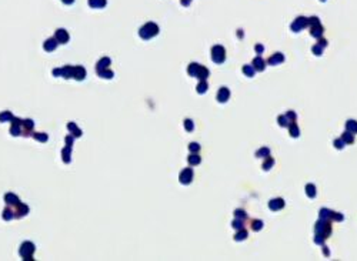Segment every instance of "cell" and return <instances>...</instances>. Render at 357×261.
Returning a JSON list of instances; mask_svg holds the SVG:
<instances>
[{"label":"cell","instance_id":"277c9868","mask_svg":"<svg viewBox=\"0 0 357 261\" xmlns=\"http://www.w3.org/2000/svg\"><path fill=\"white\" fill-rule=\"evenodd\" d=\"M191 178H193V171H191V168H186V170H183L182 174H180V183H183V184H189V183L191 181Z\"/></svg>","mask_w":357,"mask_h":261},{"label":"cell","instance_id":"f546056e","mask_svg":"<svg viewBox=\"0 0 357 261\" xmlns=\"http://www.w3.org/2000/svg\"><path fill=\"white\" fill-rule=\"evenodd\" d=\"M306 188H307V195H309V197H314V195H316L314 186H312V184H309V186L306 187Z\"/></svg>","mask_w":357,"mask_h":261},{"label":"cell","instance_id":"8992f818","mask_svg":"<svg viewBox=\"0 0 357 261\" xmlns=\"http://www.w3.org/2000/svg\"><path fill=\"white\" fill-rule=\"evenodd\" d=\"M56 40H57L59 43H67L69 42V34H67L66 30L59 29L57 32H56Z\"/></svg>","mask_w":357,"mask_h":261},{"label":"cell","instance_id":"30bf717a","mask_svg":"<svg viewBox=\"0 0 357 261\" xmlns=\"http://www.w3.org/2000/svg\"><path fill=\"white\" fill-rule=\"evenodd\" d=\"M29 213V207L26 204H17V214L16 217H23Z\"/></svg>","mask_w":357,"mask_h":261},{"label":"cell","instance_id":"5b68a950","mask_svg":"<svg viewBox=\"0 0 357 261\" xmlns=\"http://www.w3.org/2000/svg\"><path fill=\"white\" fill-rule=\"evenodd\" d=\"M73 77H75L76 80H84V77H86V70H84L82 66L73 67Z\"/></svg>","mask_w":357,"mask_h":261},{"label":"cell","instance_id":"83f0119b","mask_svg":"<svg viewBox=\"0 0 357 261\" xmlns=\"http://www.w3.org/2000/svg\"><path fill=\"white\" fill-rule=\"evenodd\" d=\"M3 218L4 220H10V218H13V211L10 210V208H6L3 211Z\"/></svg>","mask_w":357,"mask_h":261},{"label":"cell","instance_id":"f1b7e54d","mask_svg":"<svg viewBox=\"0 0 357 261\" xmlns=\"http://www.w3.org/2000/svg\"><path fill=\"white\" fill-rule=\"evenodd\" d=\"M347 129L351 130V131H354V133H357V123L356 121H353V120H350L349 123H347Z\"/></svg>","mask_w":357,"mask_h":261},{"label":"cell","instance_id":"7a4b0ae2","mask_svg":"<svg viewBox=\"0 0 357 261\" xmlns=\"http://www.w3.org/2000/svg\"><path fill=\"white\" fill-rule=\"evenodd\" d=\"M157 32H159L157 26L153 25V23H149V25H146L144 27L140 30V36L143 39H150V37H153V36H156Z\"/></svg>","mask_w":357,"mask_h":261},{"label":"cell","instance_id":"f35d334b","mask_svg":"<svg viewBox=\"0 0 357 261\" xmlns=\"http://www.w3.org/2000/svg\"><path fill=\"white\" fill-rule=\"evenodd\" d=\"M271 164H273V160H269L267 163H264V164H263V168H264V170H269Z\"/></svg>","mask_w":357,"mask_h":261},{"label":"cell","instance_id":"ffe728a7","mask_svg":"<svg viewBox=\"0 0 357 261\" xmlns=\"http://www.w3.org/2000/svg\"><path fill=\"white\" fill-rule=\"evenodd\" d=\"M99 74H100V77H104V79H112L113 77V71H110V70H102V71H99Z\"/></svg>","mask_w":357,"mask_h":261},{"label":"cell","instance_id":"d6a6232c","mask_svg":"<svg viewBox=\"0 0 357 261\" xmlns=\"http://www.w3.org/2000/svg\"><path fill=\"white\" fill-rule=\"evenodd\" d=\"M246 237H247V233H246L244 230H243V231H240V233H239V234L236 236V240H241V238L244 240Z\"/></svg>","mask_w":357,"mask_h":261},{"label":"cell","instance_id":"4dcf8cb0","mask_svg":"<svg viewBox=\"0 0 357 261\" xmlns=\"http://www.w3.org/2000/svg\"><path fill=\"white\" fill-rule=\"evenodd\" d=\"M267 154H269V150H267V149H262L260 151H257V156H259V157H267Z\"/></svg>","mask_w":357,"mask_h":261},{"label":"cell","instance_id":"44dd1931","mask_svg":"<svg viewBox=\"0 0 357 261\" xmlns=\"http://www.w3.org/2000/svg\"><path fill=\"white\" fill-rule=\"evenodd\" d=\"M21 126H19V124H13L12 126V129H10V133H12L13 136H19L21 133V129H20Z\"/></svg>","mask_w":357,"mask_h":261},{"label":"cell","instance_id":"ab89813d","mask_svg":"<svg viewBox=\"0 0 357 261\" xmlns=\"http://www.w3.org/2000/svg\"><path fill=\"white\" fill-rule=\"evenodd\" d=\"M66 143H67V147H71V143H73V137H71V136H67L66 137Z\"/></svg>","mask_w":357,"mask_h":261},{"label":"cell","instance_id":"836d02e7","mask_svg":"<svg viewBox=\"0 0 357 261\" xmlns=\"http://www.w3.org/2000/svg\"><path fill=\"white\" fill-rule=\"evenodd\" d=\"M189 149H190V151H199V150H200V146L197 144V143H191Z\"/></svg>","mask_w":357,"mask_h":261},{"label":"cell","instance_id":"484cf974","mask_svg":"<svg viewBox=\"0 0 357 261\" xmlns=\"http://www.w3.org/2000/svg\"><path fill=\"white\" fill-rule=\"evenodd\" d=\"M206 90H207V83H206L204 80H202V83L197 86V91H199L200 94H202V93H204Z\"/></svg>","mask_w":357,"mask_h":261},{"label":"cell","instance_id":"cb8c5ba5","mask_svg":"<svg viewBox=\"0 0 357 261\" xmlns=\"http://www.w3.org/2000/svg\"><path fill=\"white\" fill-rule=\"evenodd\" d=\"M189 163H190V164H193V166H194V164H199V163H200V157L197 156V154H191L190 157H189Z\"/></svg>","mask_w":357,"mask_h":261},{"label":"cell","instance_id":"8fae6325","mask_svg":"<svg viewBox=\"0 0 357 261\" xmlns=\"http://www.w3.org/2000/svg\"><path fill=\"white\" fill-rule=\"evenodd\" d=\"M283 206H284V203H283L282 199L271 200V201H270V208H271V210H280V208H283Z\"/></svg>","mask_w":357,"mask_h":261},{"label":"cell","instance_id":"603a6c76","mask_svg":"<svg viewBox=\"0 0 357 261\" xmlns=\"http://www.w3.org/2000/svg\"><path fill=\"white\" fill-rule=\"evenodd\" d=\"M33 137L36 138V140H39V141H46L47 140V134H44V133H34Z\"/></svg>","mask_w":357,"mask_h":261},{"label":"cell","instance_id":"d6986e66","mask_svg":"<svg viewBox=\"0 0 357 261\" xmlns=\"http://www.w3.org/2000/svg\"><path fill=\"white\" fill-rule=\"evenodd\" d=\"M7 120H13V116L10 112H4L0 114V121H7Z\"/></svg>","mask_w":357,"mask_h":261},{"label":"cell","instance_id":"60d3db41","mask_svg":"<svg viewBox=\"0 0 357 261\" xmlns=\"http://www.w3.org/2000/svg\"><path fill=\"white\" fill-rule=\"evenodd\" d=\"M53 74L54 76H60V74H62V69H57V70L54 69V70H53Z\"/></svg>","mask_w":357,"mask_h":261},{"label":"cell","instance_id":"7c38bea8","mask_svg":"<svg viewBox=\"0 0 357 261\" xmlns=\"http://www.w3.org/2000/svg\"><path fill=\"white\" fill-rule=\"evenodd\" d=\"M62 76L64 79H70L73 77V67L71 66H64L62 69Z\"/></svg>","mask_w":357,"mask_h":261},{"label":"cell","instance_id":"7bdbcfd3","mask_svg":"<svg viewBox=\"0 0 357 261\" xmlns=\"http://www.w3.org/2000/svg\"><path fill=\"white\" fill-rule=\"evenodd\" d=\"M334 144H336V147H339V149H341V147H343V143H341V140H337Z\"/></svg>","mask_w":357,"mask_h":261},{"label":"cell","instance_id":"4316f807","mask_svg":"<svg viewBox=\"0 0 357 261\" xmlns=\"http://www.w3.org/2000/svg\"><path fill=\"white\" fill-rule=\"evenodd\" d=\"M21 126H25L26 129L27 130H32L33 129V126H34V123H33V120H30V119H27V120H23V123H21Z\"/></svg>","mask_w":357,"mask_h":261},{"label":"cell","instance_id":"ac0fdd59","mask_svg":"<svg viewBox=\"0 0 357 261\" xmlns=\"http://www.w3.org/2000/svg\"><path fill=\"white\" fill-rule=\"evenodd\" d=\"M197 70H199V64H197V63H191L190 67H189V74H190V76H194V77H196V73H197Z\"/></svg>","mask_w":357,"mask_h":261},{"label":"cell","instance_id":"1f68e13d","mask_svg":"<svg viewBox=\"0 0 357 261\" xmlns=\"http://www.w3.org/2000/svg\"><path fill=\"white\" fill-rule=\"evenodd\" d=\"M184 127H186L189 131H191V130H193V121H191V120H186V121H184Z\"/></svg>","mask_w":357,"mask_h":261},{"label":"cell","instance_id":"52a82bcc","mask_svg":"<svg viewBox=\"0 0 357 261\" xmlns=\"http://www.w3.org/2000/svg\"><path fill=\"white\" fill-rule=\"evenodd\" d=\"M109 64H110V59H107V57L102 59V60L97 63V66H96V70H97V73H99V71H102V70H104V69H107Z\"/></svg>","mask_w":357,"mask_h":261},{"label":"cell","instance_id":"e0dca14e","mask_svg":"<svg viewBox=\"0 0 357 261\" xmlns=\"http://www.w3.org/2000/svg\"><path fill=\"white\" fill-rule=\"evenodd\" d=\"M89 4L91 7H103L106 4V0H89Z\"/></svg>","mask_w":357,"mask_h":261},{"label":"cell","instance_id":"2e32d148","mask_svg":"<svg viewBox=\"0 0 357 261\" xmlns=\"http://www.w3.org/2000/svg\"><path fill=\"white\" fill-rule=\"evenodd\" d=\"M70 149L71 147H66V149H63V151H62L63 161L64 163H70Z\"/></svg>","mask_w":357,"mask_h":261},{"label":"cell","instance_id":"e575fe53","mask_svg":"<svg viewBox=\"0 0 357 261\" xmlns=\"http://www.w3.org/2000/svg\"><path fill=\"white\" fill-rule=\"evenodd\" d=\"M251 227H253V230H260V228L263 227V223L262 221H254Z\"/></svg>","mask_w":357,"mask_h":261},{"label":"cell","instance_id":"d590c367","mask_svg":"<svg viewBox=\"0 0 357 261\" xmlns=\"http://www.w3.org/2000/svg\"><path fill=\"white\" fill-rule=\"evenodd\" d=\"M343 140H344L346 143H351V141H353V137L350 136L349 133H346L344 136H343Z\"/></svg>","mask_w":357,"mask_h":261},{"label":"cell","instance_id":"ee69618b","mask_svg":"<svg viewBox=\"0 0 357 261\" xmlns=\"http://www.w3.org/2000/svg\"><path fill=\"white\" fill-rule=\"evenodd\" d=\"M63 2H64V3H71L73 0H63Z\"/></svg>","mask_w":357,"mask_h":261},{"label":"cell","instance_id":"9c48e42d","mask_svg":"<svg viewBox=\"0 0 357 261\" xmlns=\"http://www.w3.org/2000/svg\"><path fill=\"white\" fill-rule=\"evenodd\" d=\"M56 46H57V40H56V39H49V40L44 42V50L52 51V50L56 49Z\"/></svg>","mask_w":357,"mask_h":261},{"label":"cell","instance_id":"9a60e30c","mask_svg":"<svg viewBox=\"0 0 357 261\" xmlns=\"http://www.w3.org/2000/svg\"><path fill=\"white\" fill-rule=\"evenodd\" d=\"M67 129L73 133V136H75V137H80V136H82V130L77 129L75 123H69V124H67Z\"/></svg>","mask_w":357,"mask_h":261},{"label":"cell","instance_id":"4fadbf2b","mask_svg":"<svg viewBox=\"0 0 357 261\" xmlns=\"http://www.w3.org/2000/svg\"><path fill=\"white\" fill-rule=\"evenodd\" d=\"M207 76H209V70H207V69H206V67L199 66V70H197V73H196V77H199V79L204 80V79H207Z\"/></svg>","mask_w":357,"mask_h":261},{"label":"cell","instance_id":"b9f144b4","mask_svg":"<svg viewBox=\"0 0 357 261\" xmlns=\"http://www.w3.org/2000/svg\"><path fill=\"white\" fill-rule=\"evenodd\" d=\"M240 223H241V221H239V220H236V221H234V224H233V225H234V227H236V228H240V227H241V224H240Z\"/></svg>","mask_w":357,"mask_h":261},{"label":"cell","instance_id":"6da1fadb","mask_svg":"<svg viewBox=\"0 0 357 261\" xmlns=\"http://www.w3.org/2000/svg\"><path fill=\"white\" fill-rule=\"evenodd\" d=\"M33 253H34V244L33 243L26 241V243L21 244V247H20V255L21 257H25L26 260H32Z\"/></svg>","mask_w":357,"mask_h":261},{"label":"cell","instance_id":"74e56055","mask_svg":"<svg viewBox=\"0 0 357 261\" xmlns=\"http://www.w3.org/2000/svg\"><path fill=\"white\" fill-rule=\"evenodd\" d=\"M243 70H244V71H246V74L249 76V77H251V76H253V70H251V69H250V67H249V66H247V67H244V69H243Z\"/></svg>","mask_w":357,"mask_h":261},{"label":"cell","instance_id":"7402d4cb","mask_svg":"<svg viewBox=\"0 0 357 261\" xmlns=\"http://www.w3.org/2000/svg\"><path fill=\"white\" fill-rule=\"evenodd\" d=\"M280 62H283V56H282V54H274L273 57L269 60L270 64H273V63H280Z\"/></svg>","mask_w":357,"mask_h":261},{"label":"cell","instance_id":"d4e9b609","mask_svg":"<svg viewBox=\"0 0 357 261\" xmlns=\"http://www.w3.org/2000/svg\"><path fill=\"white\" fill-rule=\"evenodd\" d=\"M263 64H264V62H263L262 59H256V60L253 62V66L257 67V70H263V69H264V66H263Z\"/></svg>","mask_w":357,"mask_h":261},{"label":"cell","instance_id":"5bb4252c","mask_svg":"<svg viewBox=\"0 0 357 261\" xmlns=\"http://www.w3.org/2000/svg\"><path fill=\"white\" fill-rule=\"evenodd\" d=\"M4 200H6V203L7 204H19V199H17V195L12 194V193H9V194L4 195Z\"/></svg>","mask_w":357,"mask_h":261},{"label":"cell","instance_id":"8d00e7d4","mask_svg":"<svg viewBox=\"0 0 357 261\" xmlns=\"http://www.w3.org/2000/svg\"><path fill=\"white\" fill-rule=\"evenodd\" d=\"M290 131H291V136H293V137L299 136V130H297V127H296V126H293V127H291Z\"/></svg>","mask_w":357,"mask_h":261},{"label":"cell","instance_id":"ba28073f","mask_svg":"<svg viewBox=\"0 0 357 261\" xmlns=\"http://www.w3.org/2000/svg\"><path fill=\"white\" fill-rule=\"evenodd\" d=\"M228 94H230V93H228V90L223 87V89H220V90H219V93H217V100H219V101H221V103H224V101L228 99Z\"/></svg>","mask_w":357,"mask_h":261},{"label":"cell","instance_id":"3957f363","mask_svg":"<svg viewBox=\"0 0 357 261\" xmlns=\"http://www.w3.org/2000/svg\"><path fill=\"white\" fill-rule=\"evenodd\" d=\"M212 51H213L212 56H213V60H214V62L216 63H223L224 62V49L223 47L216 46V47H213Z\"/></svg>","mask_w":357,"mask_h":261}]
</instances>
